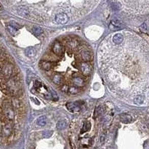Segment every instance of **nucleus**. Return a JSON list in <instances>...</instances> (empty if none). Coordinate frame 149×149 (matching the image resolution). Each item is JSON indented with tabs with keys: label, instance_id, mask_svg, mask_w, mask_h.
<instances>
[{
	"label": "nucleus",
	"instance_id": "obj_1",
	"mask_svg": "<svg viewBox=\"0 0 149 149\" xmlns=\"http://www.w3.org/2000/svg\"><path fill=\"white\" fill-rule=\"evenodd\" d=\"M66 50L65 46L59 41L54 42L52 47V51L54 53L60 57H63L64 55Z\"/></svg>",
	"mask_w": 149,
	"mask_h": 149
},
{
	"label": "nucleus",
	"instance_id": "obj_2",
	"mask_svg": "<svg viewBox=\"0 0 149 149\" xmlns=\"http://www.w3.org/2000/svg\"><path fill=\"white\" fill-rule=\"evenodd\" d=\"M55 20L58 24H65L69 21V17L66 13H59L56 15Z\"/></svg>",
	"mask_w": 149,
	"mask_h": 149
},
{
	"label": "nucleus",
	"instance_id": "obj_3",
	"mask_svg": "<svg viewBox=\"0 0 149 149\" xmlns=\"http://www.w3.org/2000/svg\"><path fill=\"white\" fill-rule=\"evenodd\" d=\"M66 106L68 110L72 112H78L80 110V106L77 103H68Z\"/></svg>",
	"mask_w": 149,
	"mask_h": 149
},
{
	"label": "nucleus",
	"instance_id": "obj_4",
	"mask_svg": "<svg viewBox=\"0 0 149 149\" xmlns=\"http://www.w3.org/2000/svg\"><path fill=\"white\" fill-rule=\"evenodd\" d=\"M39 66L43 70L48 71L51 69L53 66V64L49 61H42L40 62Z\"/></svg>",
	"mask_w": 149,
	"mask_h": 149
},
{
	"label": "nucleus",
	"instance_id": "obj_5",
	"mask_svg": "<svg viewBox=\"0 0 149 149\" xmlns=\"http://www.w3.org/2000/svg\"><path fill=\"white\" fill-rule=\"evenodd\" d=\"M132 116L129 115L127 114H122L120 115V120L124 124H127L130 123L132 121Z\"/></svg>",
	"mask_w": 149,
	"mask_h": 149
},
{
	"label": "nucleus",
	"instance_id": "obj_6",
	"mask_svg": "<svg viewBox=\"0 0 149 149\" xmlns=\"http://www.w3.org/2000/svg\"><path fill=\"white\" fill-rule=\"evenodd\" d=\"M68 123L67 121L65 120H60L56 124V128L59 130H63L67 128Z\"/></svg>",
	"mask_w": 149,
	"mask_h": 149
},
{
	"label": "nucleus",
	"instance_id": "obj_7",
	"mask_svg": "<svg viewBox=\"0 0 149 149\" xmlns=\"http://www.w3.org/2000/svg\"><path fill=\"white\" fill-rule=\"evenodd\" d=\"M25 54L28 57H33L36 55V51L33 47H28L25 50Z\"/></svg>",
	"mask_w": 149,
	"mask_h": 149
},
{
	"label": "nucleus",
	"instance_id": "obj_8",
	"mask_svg": "<svg viewBox=\"0 0 149 149\" xmlns=\"http://www.w3.org/2000/svg\"><path fill=\"white\" fill-rule=\"evenodd\" d=\"M4 113L7 118L9 119H12L13 118V117H14L13 112L9 107H5Z\"/></svg>",
	"mask_w": 149,
	"mask_h": 149
},
{
	"label": "nucleus",
	"instance_id": "obj_9",
	"mask_svg": "<svg viewBox=\"0 0 149 149\" xmlns=\"http://www.w3.org/2000/svg\"><path fill=\"white\" fill-rule=\"evenodd\" d=\"M37 124L39 126H44L47 124V117L45 116H40L37 120Z\"/></svg>",
	"mask_w": 149,
	"mask_h": 149
},
{
	"label": "nucleus",
	"instance_id": "obj_10",
	"mask_svg": "<svg viewBox=\"0 0 149 149\" xmlns=\"http://www.w3.org/2000/svg\"><path fill=\"white\" fill-rule=\"evenodd\" d=\"M133 102L135 104L137 105H141L144 102V98L143 96L140 95L136 96L133 99Z\"/></svg>",
	"mask_w": 149,
	"mask_h": 149
},
{
	"label": "nucleus",
	"instance_id": "obj_11",
	"mask_svg": "<svg viewBox=\"0 0 149 149\" xmlns=\"http://www.w3.org/2000/svg\"><path fill=\"white\" fill-rule=\"evenodd\" d=\"M32 31H33V33H34L35 35H40L43 32V31L41 28L38 26H35L33 27Z\"/></svg>",
	"mask_w": 149,
	"mask_h": 149
},
{
	"label": "nucleus",
	"instance_id": "obj_12",
	"mask_svg": "<svg viewBox=\"0 0 149 149\" xmlns=\"http://www.w3.org/2000/svg\"><path fill=\"white\" fill-rule=\"evenodd\" d=\"M91 127V124H90L89 122H85V123H84L83 127V128L82 129V133H84V132H87V131H88L90 129Z\"/></svg>",
	"mask_w": 149,
	"mask_h": 149
},
{
	"label": "nucleus",
	"instance_id": "obj_13",
	"mask_svg": "<svg viewBox=\"0 0 149 149\" xmlns=\"http://www.w3.org/2000/svg\"><path fill=\"white\" fill-rule=\"evenodd\" d=\"M53 81L56 84H59L62 82V77L59 75H55L53 77Z\"/></svg>",
	"mask_w": 149,
	"mask_h": 149
},
{
	"label": "nucleus",
	"instance_id": "obj_14",
	"mask_svg": "<svg viewBox=\"0 0 149 149\" xmlns=\"http://www.w3.org/2000/svg\"><path fill=\"white\" fill-rule=\"evenodd\" d=\"M53 134V132L51 131L47 130L44 131L42 133L43 137L44 138H49L51 137V135Z\"/></svg>",
	"mask_w": 149,
	"mask_h": 149
},
{
	"label": "nucleus",
	"instance_id": "obj_15",
	"mask_svg": "<svg viewBox=\"0 0 149 149\" xmlns=\"http://www.w3.org/2000/svg\"><path fill=\"white\" fill-rule=\"evenodd\" d=\"M8 28L10 32V33H11V34H12L13 35H15V34L16 33L17 29H16V28H13V27H12V26H9V27H8Z\"/></svg>",
	"mask_w": 149,
	"mask_h": 149
}]
</instances>
